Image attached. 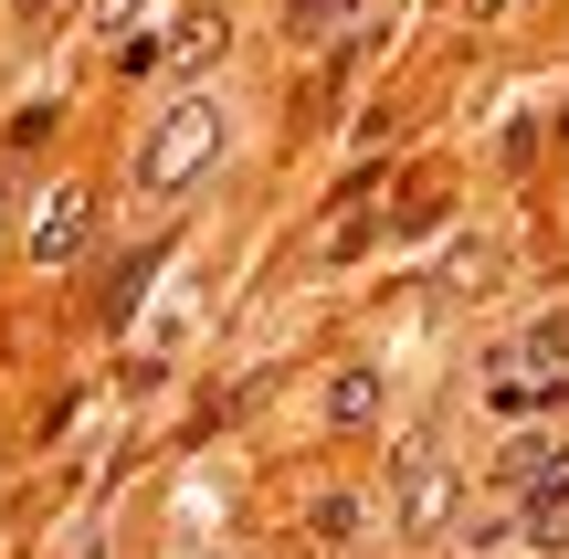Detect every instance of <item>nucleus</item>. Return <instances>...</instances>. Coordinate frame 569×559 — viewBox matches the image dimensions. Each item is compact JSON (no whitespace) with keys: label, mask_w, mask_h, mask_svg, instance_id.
<instances>
[{"label":"nucleus","mask_w":569,"mask_h":559,"mask_svg":"<svg viewBox=\"0 0 569 559\" xmlns=\"http://www.w3.org/2000/svg\"><path fill=\"white\" fill-rule=\"evenodd\" d=\"M453 11H465V21H496V11H507V0H453Z\"/></svg>","instance_id":"nucleus-16"},{"label":"nucleus","mask_w":569,"mask_h":559,"mask_svg":"<svg viewBox=\"0 0 569 559\" xmlns=\"http://www.w3.org/2000/svg\"><path fill=\"white\" fill-rule=\"evenodd\" d=\"M369 243H380V222H359V211H348V222H327V243H317V253H327V264H359Z\"/></svg>","instance_id":"nucleus-11"},{"label":"nucleus","mask_w":569,"mask_h":559,"mask_svg":"<svg viewBox=\"0 0 569 559\" xmlns=\"http://www.w3.org/2000/svg\"><path fill=\"white\" fill-rule=\"evenodd\" d=\"M327 422H338V433H369V422H380V370H338L327 380Z\"/></svg>","instance_id":"nucleus-9"},{"label":"nucleus","mask_w":569,"mask_h":559,"mask_svg":"<svg viewBox=\"0 0 569 559\" xmlns=\"http://www.w3.org/2000/svg\"><path fill=\"white\" fill-rule=\"evenodd\" d=\"M496 359H528V370H569V317H538L517 349H496Z\"/></svg>","instance_id":"nucleus-10"},{"label":"nucleus","mask_w":569,"mask_h":559,"mask_svg":"<svg viewBox=\"0 0 569 559\" xmlns=\"http://www.w3.org/2000/svg\"><path fill=\"white\" fill-rule=\"evenodd\" d=\"M138 21V0H84V32H127Z\"/></svg>","instance_id":"nucleus-15"},{"label":"nucleus","mask_w":569,"mask_h":559,"mask_svg":"<svg viewBox=\"0 0 569 559\" xmlns=\"http://www.w3.org/2000/svg\"><path fill=\"white\" fill-rule=\"evenodd\" d=\"M401 528H411V539H422V528H453V465L432 455V443L401 455Z\"/></svg>","instance_id":"nucleus-4"},{"label":"nucleus","mask_w":569,"mask_h":559,"mask_svg":"<svg viewBox=\"0 0 569 559\" xmlns=\"http://www.w3.org/2000/svg\"><path fill=\"white\" fill-rule=\"evenodd\" d=\"M222 53H232V11H211V0H201V11H180V21H169V42H159L169 74H211Z\"/></svg>","instance_id":"nucleus-5"},{"label":"nucleus","mask_w":569,"mask_h":559,"mask_svg":"<svg viewBox=\"0 0 569 559\" xmlns=\"http://www.w3.org/2000/svg\"><path fill=\"white\" fill-rule=\"evenodd\" d=\"M21 11H42V0H21Z\"/></svg>","instance_id":"nucleus-17"},{"label":"nucleus","mask_w":569,"mask_h":559,"mask_svg":"<svg viewBox=\"0 0 569 559\" xmlns=\"http://www.w3.org/2000/svg\"><path fill=\"white\" fill-rule=\"evenodd\" d=\"M84 232H96V190H53L42 201V232H32V264H74Z\"/></svg>","instance_id":"nucleus-6"},{"label":"nucleus","mask_w":569,"mask_h":559,"mask_svg":"<svg viewBox=\"0 0 569 559\" xmlns=\"http://www.w3.org/2000/svg\"><path fill=\"white\" fill-rule=\"evenodd\" d=\"M517 486H528V497H517V528H528L538 549H569V455H538Z\"/></svg>","instance_id":"nucleus-2"},{"label":"nucleus","mask_w":569,"mask_h":559,"mask_svg":"<svg viewBox=\"0 0 569 559\" xmlns=\"http://www.w3.org/2000/svg\"><path fill=\"white\" fill-rule=\"evenodd\" d=\"M306 528H317V539H348V528H359V497H348V486H338V497H317V507H306Z\"/></svg>","instance_id":"nucleus-13"},{"label":"nucleus","mask_w":569,"mask_h":559,"mask_svg":"<svg viewBox=\"0 0 569 559\" xmlns=\"http://www.w3.org/2000/svg\"><path fill=\"white\" fill-rule=\"evenodd\" d=\"M390 32H401V0H348V21H338V74H348V63H380Z\"/></svg>","instance_id":"nucleus-7"},{"label":"nucleus","mask_w":569,"mask_h":559,"mask_svg":"<svg viewBox=\"0 0 569 559\" xmlns=\"http://www.w3.org/2000/svg\"><path fill=\"white\" fill-rule=\"evenodd\" d=\"M148 274H159V243H148V253H127V264H117V286H106V317H127V307H138V286H148Z\"/></svg>","instance_id":"nucleus-12"},{"label":"nucleus","mask_w":569,"mask_h":559,"mask_svg":"<svg viewBox=\"0 0 569 559\" xmlns=\"http://www.w3.org/2000/svg\"><path fill=\"white\" fill-rule=\"evenodd\" d=\"M284 21H296V32L317 42V32H338V21H348V0H296V11H284Z\"/></svg>","instance_id":"nucleus-14"},{"label":"nucleus","mask_w":569,"mask_h":559,"mask_svg":"<svg viewBox=\"0 0 569 559\" xmlns=\"http://www.w3.org/2000/svg\"><path fill=\"white\" fill-rule=\"evenodd\" d=\"M496 264H507V243H496V232H475V243L453 253L443 274H432V296H443V307H465V296H486V286H496Z\"/></svg>","instance_id":"nucleus-8"},{"label":"nucleus","mask_w":569,"mask_h":559,"mask_svg":"<svg viewBox=\"0 0 569 559\" xmlns=\"http://www.w3.org/2000/svg\"><path fill=\"white\" fill-rule=\"evenodd\" d=\"M559 401H569L559 370H528V359H496L486 370V412L496 422H538V412H559Z\"/></svg>","instance_id":"nucleus-3"},{"label":"nucleus","mask_w":569,"mask_h":559,"mask_svg":"<svg viewBox=\"0 0 569 559\" xmlns=\"http://www.w3.org/2000/svg\"><path fill=\"white\" fill-rule=\"evenodd\" d=\"M211 159H222V106H201V96H190V106H169V117L148 127L138 180H148V190H190Z\"/></svg>","instance_id":"nucleus-1"}]
</instances>
